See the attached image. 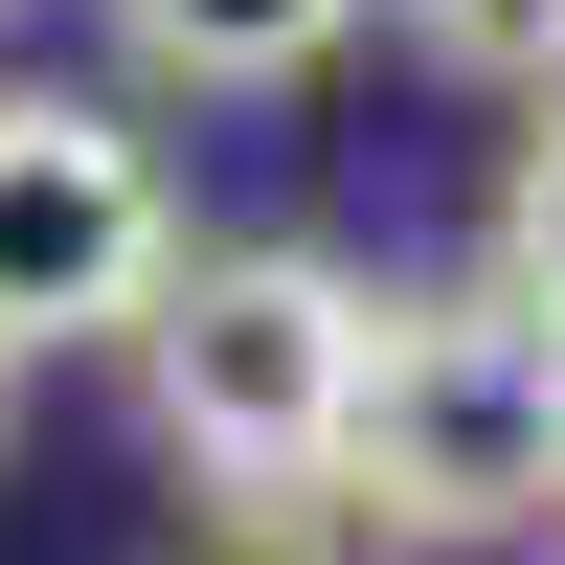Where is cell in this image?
I'll return each mask as SVG.
<instances>
[{
  "mask_svg": "<svg viewBox=\"0 0 565 565\" xmlns=\"http://www.w3.org/2000/svg\"><path fill=\"white\" fill-rule=\"evenodd\" d=\"M340 498L385 543L476 565V543H543L565 521V317L543 295H385L362 340V407H340Z\"/></svg>",
  "mask_w": 565,
  "mask_h": 565,
  "instance_id": "1",
  "label": "cell"
},
{
  "mask_svg": "<svg viewBox=\"0 0 565 565\" xmlns=\"http://www.w3.org/2000/svg\"><path fill=\"white\" fill-rule=\"evenodd\" d=\"M114 340H136V407H159L181 476H340V407H362L385 295L271 226V249H159V295Z\"/></svg>",
  "mask_w": 565,
  "mask_h": 565,
  "instance_id": "2",
  "label": "cell"
},
{
  "mask_svg": "<svg viewBox=\"0 0 565 565\" xmlns=\"http://www.w3.org/2000/svg\"><path fill=\"white\" fill-rule=\"evenodd\" d=\"M181 249V181L114 90H0V362H68L159 295Z\"/></svg>",
  "mask_w": 565,
  "mask_h": 565,
  "instance_id": "3",
  "label": "cell"
},
{
  "mask_svg": "<svg viewBox=\"0 0 565 565\" xmlns=\"http://www.w3.org/2000/svg\"><path fill=\"white\" fill-rule=\"evenodd\" d=\"M362 45V0H114V68L136 90H204V114H271Z\"/></svg>",
  "mask_w": 565,
  "mask_h": 565,
  "instance_id": "4",
  "label": "cell"
},
{
  "mask_svg": "<svg viewBox=\"0 0 565 565\" xmlns=\"http://www.w3.org/2000/svg\"><path fill=\"white\" fill-rule=\"evenodd\" d=\"M159 565H385V521H362L340 476H204L159 521Z\"/></svg>",
  "mask_w": 565,
  "mask_h": 565,
  "instance_id": "5",
  "label": "cell"
},
{
  "mask_svg": "<svg viewBox=\"0 0 565 565\" xmlns=\"http://www.w3.org/2000/svg\"><path fill=\"white\" fill-rule=\"evenodd\" d=\"M385 23L430 45L452 90H498V114H543V90H565V0H385Z\"/></svg>",
  "mask_w": 565,
  "mask_h": 565,
  "instance_id": "6",
  "label": "cell"
},
{
  "mask_svg": "<svg viewBox=\"0 0 565 565\" xmlns=\"http://www.w3.org/2000/svg\"><path fill=\"white\" fill-rule=\"evenodd\" d=\"M498 295H543V317H565V90H543L521 181H498Z\"/></svg>",
  "mask_w": 565,
  "mask_h": 565,
  "instance_id": "7",
  "label": "cell"
},
{
  "mask_svg": "<svg viewBox=\"0 0 565 565\" xmlns=\"http://www.w3.org/2000/svg\"><path fill=\"white\" fill-rule=\"evenodd\" d=\"M0 430H23V362H0Z\"/></svg>",
  "mask_w": 565,
  "mask_h": 565,
  "instance_id": "8",
  "label": "cell"
},
{
  "mask_svg": "<svg viewBox=\"0 0 565 565\" xmlns=\"http://www.w3.org/2000/svg\"><path fill=\"white\" fill-rule=\"evenodd\" d=\"M0 45H23V0H0Z\"/></svg>",
  "mask_w": 565,
  "mask_h": 565,
  "instance_id": "9",
  "label": "cell"
}]
</instances>
